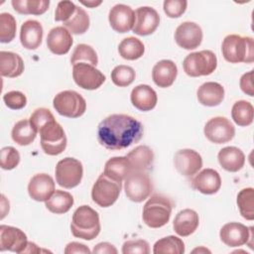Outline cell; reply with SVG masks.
Instances as JSON below:
<instances>
[{
  "label": "cell",
  "instance_id": "1",
  "mask_svg": "<svg viewBox=\"0 0 254 254\" xmlns=\"http://www.w3.org/2000/svg\"><path fill=\"white\" fill-rule=\"evenodd\" d=\"M144 128L140 121L127 114H111L97 128V140L111 151L126 149L140 141Z\"/></svg>",
  "mask_w": 254,
  "mask_h": 254
},
{
  "label": "cell",
  "instance_id": "2",
  "mask_svg": "<svg viewBox=\"0 0 254 254\" xmlns=\"http://www.w3.org/2000/svg\"><path fill=\"white\" fill-rule=\"evenodd\" d=\"M70 230L74 237L84 240L94 239L100 232V221L97 211L85 204L77 207L72 214Z\"/></svg>",
  "mask_w": 254,
  "mask_h": 254
},
{
  "label": "cell",
  "instance_id": "3",
  "mask_svg": "<svg viewBox=\"0 0 254 254\" xmlns=\"http://www.w3.org/2000/svg\"><path fill=\"white\" fill-rule=\"evenodd\" d=\"M222 56L231 64H251L254 62V41L251 37L228 35L221 45Z\"/></svg>",
  "mask_w": 254,
  "mask_h": 254
},
{
  "label": "cell",
  "instance_id": "4",
  "mask_svg": "<svg viewBox=\"0 0 254 254\" xmlns=\"http://www.w3.org/2000/svg\"><path fill=\"white\" fill-rule=\"evenodd\" d=\"M173 206L171 198L163 194H154L144 204L143 221L151 228H160L169 222Z\"/></svg>",
  "mask_w": 254,
  "mask_h": 254
},
{
  "label": "cell",
  "instance_id": "5",
  "mask_svg": "<svg viewBox=\"0 0 254 254\" xmlns=\"http://www.w3.org/2000/svg\"><path fill=\"white\" fill-rule=\"evenodd\" d=\"M37 132L40 134V143L45 154L57 156L64 151L67 143L66 136L64 128L56 121L55 117L41 125Z\"/></svg>",
  "mask_w": 254,
  "mask_h": 254
},
{
  "label": "cell",
  "instance_id": "6",
  "mask_svg": "<svg viewBox=\"0 0 254 254\" xmlns=\"http://www.w3.org/2000/svg\"><path fill=\"white\" fill-rule=\"evenodd\" d=\"M183 67L185 72L191 77L209 75L217 67V59L215 54L209 50L190 53L185 58Z\"/></svg>",
  "mask_w": 254,
  "mask_h": 254
},
{
  "label": "cell",
  "instance_id": "7",
  "mask_svg": "<svg viewBox=\"0 0 254 254\" xmlns=\"http://www.w3.org/2000/svg\"><path fill=\"white\" fill-rule=\"evenodd\" d=\"M122 188V183L113 180L102 173L91 190L92 200L101 207L111 206L119 197Z\"/></svg>",
  "mask_w": 254,
  "mask_h": 254
},
{
  "label": "cell",
  "instance_id": "8",
  "mask_svg": "<svg viewBox=\"0 0 254 254\" xmlns=\"http://www.w3.org/2000/svg\"><path fill=\"white\" fill-rule=\"evenodd\" d=\"M56 111L64 117L77 118L86 110L85 99L74 90H64L58 93L53 100Z\"/></svg>",
  "mask_w": 254,
  "mask_h": 254
},
{
  "label": "cell",
  "instance_id": "9",
  "mask_svg": "<svg viewBox=\"0 0 254 254\" xmlns=\"http://www.w3.org/2000/svg\"><path fill=\"white\" fill-rule=\"evenodd\" d=\"M124 190L130 200L141 202L148 198L153 191V184L146 172L131 171L125 178Z\"/></svg>",
  "mask_w": 254,
  "mask_h": 254
},
{
  "label": "cell",
  "instance_id": "10",
  "mask_svg": "<svg viewBox=\"0 0 254 254\" xmlns=\"http://www.w3.org/2000/svg\"><path fill=\"white\" fill-rule=\"evenodd\" d=\"M83 176L82 164L70 157H66L58 162L56 166V180L59 186L64 189L77 187Z\"/></svg>",
  "mask_w": 254,
  "mask_h": 254
},
{
  "label": "cell",
  "instance_id": "11",
  "mask_svg": "<svg viewBox=\"0 0 254 254\" xmlns=\"http://www.w3.org/2000/svg\"><path fill=\"white\" fill-rule=\"evenodd\" d=\"M72 77L79 87L87 90L97 89L105 81V75L94 65L86 63L73 64Z\"/></svg>",
  "mask_w": 254,
  "mask_h": 254
},
{
  "label": "cell",
  "instance_id": "12",
  "mask_svg": "<svg viewBox=\"0 0 254 254\" xmlns=\"http://www.w3.org/2000/svg\"><path fill=\"white\" fill-rule=\"evenodd\" d=\"M208 141L214 144H224L233 139L235 127L226 117L216 116L209 119L203 128Z\"/></svg>",
  "mask_w": 254,
  "mask_h": 254
},
{
  "label": "cell",
  "instance_id": "13",
  "mask_svg": "<svg viewBox=\"0 0 254 254\" xmlns=\"http://www.w3.org/2000/svg\"><path fill=\"white\" fill-rule=\"evenodd\" d=\"M219 237L225 245L239 247L248 244V241L252 240L253 231L252 227H247L242 223L228 222L221 227Z\"/></svg>",
  "mask_w": 254,
  "mask_h": 254
},
{
  "label": "cell",
  "instance_id": "14",
  "mask_svg": "<svg viewBox=\"0 0 254 254\" xmlns=\"http://www.w3.org/2000/svg\"><path fill=\"white\" fill-rule=\"evenodd\" d=\"M202 30L194 22H184L180 24L175 32L177 45L185 50H194L202 42Z\"/></svg>",
  "mask_w": 254,
  "mask_h": 254
},
{
  "label": "cell",
  "instance_id": "15",
  "mask_svg": "<svg viewBox=\"0 0 254 254\" xmlns=\"http://www.w3.org/2000/svg\"><path fill=\"white\" fill-rule=\"evenodd\" d=\"M28 244L27 235L20 229L10 225L0 226V250L24 253Z\"/></svg>",
  "mask_w": 254,
  "mask_h": 254
},
{
  "label": "cell",
  "instance_id": "16",
  "mask_svg": "<svg viewBox=\"0 0 254 254\" xmlns=\"http://www.w3.org/2000/svg\"><path fill=\"white\" fill-rule=\"evenodd\" d=\"M174 165L181 175L192 177L201 169L202 158L192 149H182L175 154Z\"/></svg>",
  "mask_w": 254,
  "mask_h": 254
},
{
  "label": "cell",
  "instance_id": "17",
  "mask_svg": "<svg viewBox=\"0 0 254 254\" xmlns=\"http://www.w3.org/2000/svg\"><path fill=\"white\" fill-rule=\"evenodd\" d=\"M160 24L158 12L149 6L139 7L135 11V23L133 32L139 36H148L153 34Z\"/></svg>",
  "mask_w": 254,
  "mask_h": 254
},
{
  "label": "cell",
  "instance_id": "18",
  "mask_svg": "<svg viewBox=\"0 0 254 254\" xmlns=\"http://www.w3.org/2000/svg\"><path fill=\"white\" fill-rule=\"evenodd\" d=\"M108 21L115 32L127 33L133 29L135 23V12L130 6L125 4H116L109 11Z\"/></svg>",
  "mask_w": 254,
  "mask_h": 254
},
{
  "label": "cell",
  "instance_id": "19",
  "mask_svg": "<svg viewBox=\"0 0 254 254\" xmlns=\"http://www.w3.org/2000/svg\"><path fill=\"white\" fill-rule=\"evenodd\" d=\"M191 188L203 194L216 193L221 187V178L217 171L207 168L203 169L190 181Z\"/></svg>",
  "mask_w": 254,
  "mask_h": 254
},
{
  "label": "cell",
  "instance_id": "20",
  "mask_svg": "<svg viewBox=\"0 0 254 254\" xmlns=\"http://www.w3.org/2000/svg\"><path fill=\"white\" fill-rule=\"evenodd\" d=\"M55 190V182L48 174L35 175L28 185L29 195L36 201H47Z\"/></svg>",
  "mask_w": 254,
  "mask_h": 254
},
{
  "label": "cell",
  "instance_id": "21",
  "mask_svg": "<svg viewBox=\"0 0 254 254\" xmlns=\"http://www.w3.org/2000/svg\"><path fill=\"white\" fill-rule=\"evenodd\" d=\"M72 37L70 32L64 26L53 28L47 36V46L55 55H65L72 46Z\"/></svg>",
  "mask_w": 254,
  "mask_h": 254
},
{
  "label": "cell",
  "instance_id": "22",
  "mask_svg": "<svg viewBox=\"0 0 254 254\" xmlns=\"http://www.w3.org/2000/svg\"><path fill=\"white\" fill-rule=\"evenodd\" d=\"M178 75V67L171 60L158 62L152 69V78L156 85L162 88L171 86Z\"/></svg>",
  "mask_w": 254,
  "mask_h": 254
},
{
  "label": "cell",
  "instance_id": "23",
  "mask_svg": "<svg viewBox=\"0 0 254 254\" xmlns=\"http://www.w3.org/2000/svg\"><path fill=\"white\" fill-rule=\"evenodd\" d=\"M43 26L36 20H27L21 26L20 42L27 50H36L43 40Z\"/></svg>",
  "mask_w": 254,
  "mask_h": 254
},
{
  "label": "cell",
  "instance_id": "24",
  "mask_svg": "<svg viewBox=\"0 0 254 254\" xmlns=\"http://www.w3.org/2000/svg\"><path fill=\"white\" fill-rule=\"evenodd\" d=\"M130 99L133 106L138 110L150 111L156 106L158 96L151 86L147 84H139L132 89Z\"/></svg>",
  "mask_w": 254,
  "mask_h": 254
},
{
  "label": "cell",
  "instance_id": "25",
  "mask_svg": "<svg viewBox=\"0 0 254 254\" xmlns=\"http://www.w3.org/2000/svg\"><path fill=\"white\" fill-rule=\"evenodd\" d=\"M199 224V218L196 211L190 208H186L178 212L176 215L173 227L175 232L183 237L192 234Z\"/></svg>",
  "mask_w": 254,
  "mask_h": 254
},
{
  "label": "cell",
  "instance_id": "26",
  "mask_svg": "<svg viewBox=\"0 0 254 254\" xmlns=\"http://www.w3.org/2000/svg\"><path fill=\"white\" fill-rule=\"evenodd\" d=\"M196 96L199 103L204 106H217L224 98V88L218 82L207 81L198 87Z\"/></svg>",
  "mask_w": 254,
  "mask_h": 254
},
{
  "label": "cell",
  "instance_id": "27",
  "mask_svg": "<svg viewBox=\"0 0 254 254\" xmlns=\"http://www.w3.org/2000/svg\"><path fill=\"white\" fill-rule=\"evenodd\" d=\"M219 165L228 172L235 173L241 170L245 164V155L237 147L228 146L222 148L217 155Z\"/></svg>",
  "mask_w": 254,
  "mask_h": 254
},
{
  "label": "cell",
  "instance_id": "28",
  "mask_svg": "<svg viewBox=\"0 0 254 254\" xmlns=\"http://www.w3.org/2000/svg\"><path fill=\"white\" fill-rule=\"evenodd\" d=\"M126 158L129 161L132 171L146 172L154 162V153L146 145H139L130 151Z\"/></svg>",
  "mask_w": 254,
  "mask_h": 254
},
{
  "label": "cell",
  "instance_id": "29",
  "mask_svg": "<svg viewBox=\"0 0 254 254\" xmlns=\"http://www.w3.org/2000/svg\"><path fill=\"white\" fill-rule=\"evenodd\" d=\"M24 71L22 58L13 52H0V72L2 76L17 77Z\"/></svg>",
  "mask_w": 254,
  "mask_h": 254
},
{
  "label": "cell",
  "instance_id": "30",
  "mask_svg": "<svg viewBox=\"0 0 254 254\" xmlns=\"http://www.w3.org/2000/svg\"><path fill=\"white\" fill-rule=\"evenodd\" d=\"M131 167L128 159L125 157H113L110 158L104 166L103 173L109 178L118 182H123L125 178L131 172Z\"/></svg>",
  "mask_w": 254,
  "mask_h": 254
},
{
  "label": "cell",
  "instance_id": "31",
  "mask_svg": "<svg viewBox=\"0 0 254 254\" xmlns=\"http://www.w3.org/2000/svg\"><path fill=\"white\" fill-rule=\"evenodd\" d=\"M38 132L32 126L30 120L23 119L18 121L12 129V139L20 146H28L33 143L37 137Z\"/></svg>",
  "mask_w": 254,
  "mask_h": 254
},
{
  "label": "cell",
  "instance_id": "32",
  "mask_svg": "<svg viewBox=\"0 0 254 254\" xmlns=\"http://www.w3.org/2000/svg\"><path fill=\"white\" fill-rule=\"evenodd\" d=\"M73 202V197L69 192L56 190L53 195L46 201V207L53 213L63 214L71 208Z\"/></svg>",
  "mask_w": 254,
  "mask_h": 254
},
{
  "label": "cell",
  "instance_id": "33",
  "mask_svg": "<svg viewBox=\"0 0 254 254\" xmlns=\"http://www.w3.org/2000/svg\"><path fill=\"white\" fill-rule=\"evenodd\" d=\"M118 52L124 60L135 61L144 55L145 46L139 39L135 37H127L120 42Z\"/></svg>",
  "mask_w": 254,
  "mask_h": 254
},
{
  "label": "cell",
  "instance_id": "34",
  "mask_svg": "<svg viewBox=\"0 0 254 254\" xmlns=\"http://www.w3.org/2000/svg\"><path fill=\"white\" fill-rule=\"evenodd\" d=\"M14 10L24 15H42L50 6L49 0H12Z\"/></svg>",
  "mask_w": 254,
  "mask_h": 254
},
{
  "label": "cell",
  "instance_id": "35",
  "mask_svg": "<svg viewBox=\"0 0 254 254\" xmlns=\"http://www.w3.org/2000/svg\"><path fill=\"white\" fill-rule=\"evenodd\" d=\"M231 117L238 126H249L254 117L253 105L246 100L236 101L231 109Z\"/></svg>",
  "mask_w": 254,
  "mask_h": 254
},
{
  "label": "cell",
  "instance_id": "36",
  "mask_svg": "<svg viewBox=\"0 0 254 254\" xmlns=\"http://www.w3.org/2000/svg\"><path fill=\"white\" fill-rule=\"evenodd\" d=\"M153 252L155 254H183L185 243L177 236H166L155 242Z\"/></svg>",
  "mask_w": 254,
  "mask_h": 254
},
{
  "label": "cell",
  "instance_id": "37",
  "mask_svg": "<svg viewBox=\"0 0 254 254\" xmlns=\"http://www.w3.org/2000/svg\"><path fill=\"white\" fill-rule=\"evenodd\" d=\"M89 23L90 21L87 13L82 8L76 6L72 16L67 21L64 22V27L72 34L81 35L88 30Z\"/></svg>",
  "mask_w": 254,
  "mask_h": 254
},
{
  "label": "cell",
  "instance_id": "38",
  "mask_svg": "<svg viewBox=\"0 0 254 254\" xmlns=\"http://www.w3.org/2000/svg\"><path fill=\"white\" fill-rule=\"evenodd\" d=\"M237 205L240 214L247 220L254 219V190L246 188L241 190L237 194Z\"/></svg>",
  "mask_w": 254,
  "mask_h": 254
},
{
  "label": "cell",
  "instance_id": "39",
  "mask_svg": "<svg viewBox=\"0 0 254 254\" xmlns=\"http://www.w3.org/2000/svg\"><path fill=\"white\" fill-rule=\"evenodd\" d=\"M84 62L95 66L98 64V57L95 50L91 46L86 44H78L71 54L70 63L75 64Z\"/></svg>",
  "mask_w": 254,
  "mask_h": 254
},
{
  "label": "cell",
  "instance_id": "40",
  "mask_svg": "<svg viewBox=\"0 0 254 254\" xmlns=\"http://www.w3.org/2000/svg\"><path fill=\"white\" fill-rule=\"evenodd\" d=\"M135 76L136 73L133 67L125 64L117 65L111 71V80L115 85L119 87L130 85L134 81Z\"/></svg>",
  "mask_w": 254,
  "mask_h": 254
},
{
  "label": "cell",
  "instance_id": "41",
  "mask_svg": "<svg viewBox=\"0 0 254 254\" xmlns=\"http://www.w3.org/2000/svg\"><path fill=\"white\" fill-rule=\"evenodd\" d=\"M17 24L13 15L10 13L0 14V42L10 43L16 36Z\"/></svg>",
  "mask_w": 254,
  "mask_h": 254
},
{
  "label": "cell",
  "instance_id": "42",
  "mask_svg": "<svg viewBox=\"0 0 254 254\" xmlns=\"http://www.w3.org/2000/svg\"><path fill=\"white\" fill-rule=\"evenodd\" d=\"M1 168L3 170H13L20 163V154L19 152L11 146L3 147L1 149Z\"/></svg>",
  "mask_w": 254,
  "mask_h": 254
},
{
  "label": "cell",
  "instance_id": "43",
  "mask_svg": "<svg viewBox=\"0 0 254 254\" xmlns=\"http://www.w3.org/2000/svg\"><path fill=\"white\" fill-rule=\"evenodd\" d=\"M3 101L6 106L13 110H19L26 106L27 97L26 95L18 90L8 91L3 95Z\"/></svg>",
  "mask_w": 254,
  "mask_h": 254
},
{
  "label": "cell",
  "instance_id": "44",
  "mask_svg": "<svg viewBox=\"0 0 254 254\" xmlns=\"http://www.w3.org/2000/svg\"><path fill=\"white\" fill-rule=\"evenodd\" d=\"M188 2L186 0H166L163 3V9L170 18H179L187 10Z\"/></svg>",
  "mask_w": 254,
  "mask_h": 254
},
{
  "label": "cell",
  "instance_id": "45",
  "mask_svg": "<svg viewBox=\"0 0 254 254\" xmlns=\"http://www.w3.org/2000/svg\"><path fill=\"white\" fill-rule=\"evenodd\" d=\"M76 9V5L71 1H60L57 5L55 11V20L57 22H65L67 21Z\"/></svg>",
  "mask_w": 254,
  "mask_h": 254
},
{
  "label": "cell",
  "instance_id": "46",
  "mask_svg": "<svg viewBox=\"0 0 254 254\" xmlns=\"http://www.w3.org/2000/svg\"><path fill=\"white\" fill-rule=\"evenodd\" d=\"M122 253L123 254H131V253L148 254L150 253L149 243L143 239L125 241L122 246Z\"/></svg>",
  "mask_w": 254,
  "mask_h": 254
},
{
  "label": "cell",
  "instance_id": "47",
  "mask_svg": "<svg viewBox=\"0 0 254 254\" xmlns=\"http://www.w3.org/2000/svg\"><path fill=\"white\" fill-rule=\"evenodd\" d=\"M240 88L241 90L249 95L253 96L254 95V87H253V70H250L248 72H245L241 77H240Z\"/></svg>",
  "mask_w": 254,
  "mask_h": 254
},
{
  "label": "cell",
  "instance_id": "48",
  "mask_svg": "<svg viewBox=\"0 0 254 254\" xmlns=\"http://www.w3.org/2000/svg\"><path fill=\"white\" fill-rule=\"evenodd\" d=\"M65 254H72V253H90V250L87 246L79 242H70L64 248Z\"/></svg>",
  "mask_w": 254,
  "mask_h": 254
},
{
  "label": "cell",
  "instance_id": "49",
  "mask_svg": "<svg viewBox=\"0 0 254 254\" xmlns=\"http://www.w3.org/2000/svg\"><path fill=\"white\" fill-rule=\"evenodd\" d=\"M93 253H100V254H116L117 249L114 247V245L108 243V242H101L94 246Z\"/></svg>",
  "mask_w": 254,
  "mask_h": 254
},
{
  "label": "cell",
  "instance_id": "50",
  "mask_svg": "<svg viewBox=\"0 0 254 254\" xmlns=\"http://www.w3.org/2000/svg\"><path fill=\"white\" fill-rule=\"evenodd\" d=\"M37 252H41V249L35 243L28 242L24 253H37Z\"/></svg>",
  "mask_w": 254,
  "mask_h": 254
},
{
  "label": "cell",
  "instance_id": "51",
  "mask_svg": "<svg viewBox=\"0 0 254 254\" xmlns=\"http://www.w3.org/2000/svg\"><path fill=\"white\" fill-rule=\"evenodd\" d=\"M80 3L89 8H95L96 6L100 5L102 3V1H80Z\"/></svg>",
  "mask_w": 254,
  "mask_h": 254
},
{
  "label": "cell",
  "instance_id": "52",
  "mask_svg": "<svg viewBox=\"0 0 254 254\" xmlns=\"http://www.w3.org/2000/svg\"><path fill=\"white\" fill-rule=\"evenodd\" d=\"M192 252L194 253V252H208V253H210V251L209 250H207L206 248H203V247H200V248H196V249H194V250H192Z\"/></svg>",
  "mask_w": 254,
  "mask_h": 254
}]
</instances>
